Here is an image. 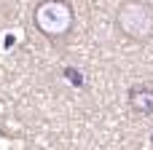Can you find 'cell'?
Instances as JSON below:
<instances>
[{
  "label": "cell",
  "instance_id": "1",
  "mask_svg": "<svg viewBox=\"0 0 153 150\" xmlns=\"http://www.w3.org/2000/svg\"><path fill=\"white\" fill-rule=\"evenodd\" d=\"M35 30L48 40H62L75 27V11L70 0H38L32 8Z\"/></svg>",
  "mask_w": 153,
  "mask_h": 150
},
{
  "label": "cell",
  "instance_id": "2",
  "mask_svg": "<svg viewBox=\"0 0 153 150\" xmlns=\"http://www.w3.org/2000/svg\"><path fill=\"white\" fill-rule=\"evenodd\" d=\"M116 30L132 43L153 40V5L145 0H121L116 8Z\"/></svg>",
  "mask_w": 153,
  "mask_h": 150
},
{
  "label": "cell",
  "instance_id": "3",
  "mask_svg": "<svg viewBox=\"0 0 153 150\" xmlns=\"http://www.w3.org/2000/svg\"><path fill=\"white\" fill-rule=\"evenodd\" d=\"M126 102L137 115H153V86L151 83H137L126 91Z\"/></svg>",
  "mask_w": 153,
  "mask_h": 150
}]
</instances>
